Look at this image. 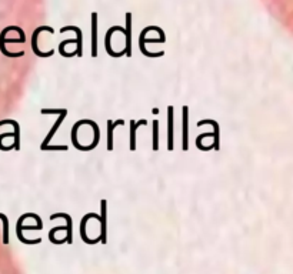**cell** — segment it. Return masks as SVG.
I'll return each instance as SVG.
<instances>
[{"label":"cell","mask_w":293,"mask_h":274,"mask_svg":"<svg viewBox=\"0 0 293 274\" xmlns=\"http://www.w3.org/2000/svg\"><path fill=\"white\" fill-rule=\"evenodd\" d=\"M10 30H16V26H9V27H6L1 33H0V52L6 56V57H21L23 55H24V52H18V53H10L7 49H6V46H4V43H24L26 40H23L21 37L19 39H6V33L7 32H10Z\"/></svg>","instance_id":"1"},{"label":"cell","mask_w":293,"mask_h":274,"mask_svg":"<svg viewBox=\"0 0 293 274\" xmlns=\"http://www.w3.org/2000/svg\"><path fill=\"white\" fill-rule=\"evenodd\" d=\"M40 32H49V33H55V30L52 29V27H49V26H40V27H38L35 32H33V35H32V50H33V53L36 55V56H39V57H52L53 55H55V50H49V52H46V53H42L40 50H39V46H38V37H39V33Z\"/></svg>","instance_id":"2"},{"label":"cell","mask_w":293,"mask_h":274,"mask_svg":"<svg viewBox=\"0 0 293 274\" xmlns=\"http://www.w3.org/2000/svg\"><path fill=\"white\" fill-rule=\"evenodd\" d=\"M115 32H120V33H126V29L125 27H122V26H113V27H110L109 30H107V33H106V39H105V49H106V53L110 56V57H115V59H119V57H122V56H126V52H119V53H116V52H113V49H112V35L115 33Z\"/></svg>","instance_id":"3"},{"label":"cell","mask_w":293,"mask_h":274,"mask_svg":"<svg viewBox=\"0 0 293 274\" xmlns=\"http://www.w3.org/2000/svg\"><path fill=\"white\" fill-rule=\"evenodd\" d=\"M205 125H210L213 127V145H212V150L219 151L220 150V126L216 120L213 119H206V120H199L197 122V127L205 126Z\"/></svg>","instance_id":"4"},{"label":"cell","mask_w":293,"mask_h":274,"mask_svg":"<svg viewBox=\"0 0 293 274\" xmlns=\"http://www.w3.org/2000/svg\"><path fill=\"white\" fill-rule=\"evenodd\" d=\"M182 150H189V106L182 107Z\"/></svg>","instance_id":"5"},{"label":"cell","mask_w":293,"mask_h":274,"mask_svg":"<svg viewBox=\"0 0 293 274\" xmlns=\"http://www.w3.org/2000/svg\"><path fill=\"white\" fill-rule=\"evenodd\" d=\"M175 107L168 106V150L173 151L175 150Z\"/></svg>","instance_id":"6"},{"label":"cell","mask_w":293,"mask_h":274,"mask_svg":"<svg viewBox=\"0 0 293 274\" xmlns=\"http://www.w3.org/2000/svg\"><path fill=\"white\" fill-rule=\"evenodd\" d=\"M66 116H67V109H63V111L59 114V119L56 120V123L53 125V127L50 128V131L47 133V136L44 137V140L42 142V145H40V150H43V151H46V147L50 145V140L53 139V136L56 134V131L59 130V127H60V125L63 123V120L66 119Z\"/></svg>","instance_id":"7"},{"label":"cell","mask_w":293,"mask_h":274,"mask_svg":"<svg viewBox=\"0 0 293 274\" xmlns=\"http://www.w3.org/2000/svg\"><path fill=\"white\" fill-rule=\"evenodd\" d=\"M69 30L76 32V50H75V53H76L78 57H82L83 56V35H82V30L78 26H66V27L60 29V33L69 32Z\"/></svg>","instance_id":"8"},{"label":"cell","mask_w":293,"mask_h":274,"mask_svg":"<svg viewBox=\"0 0 293 274\" xmlns=\"http://www.w3.org/2000/svg\"><path fill=\"white\" fill-rule=\"evenodd\" d=\"M125 52L126 57H132V13H126Z\"/></svg>","instance_id":"9"},{"label":"cell","mask_w":293,"mask_h":274,"mask_svg":"<svg viewBox=\"0 0 293 274\" xmlns=\"http://www.w3.org/2000/svg\"><path fill=\"white\" fill-rule=\"evenodd\" d=\"M92 57H98V13H92Z\"/></svg>","instance_id":"10"},{"label":"cell","mask_w":293,"mask_h":274,"mask_svg":"<svg viewBox=\"0 0 293 274\" xmlns=\"http://www.w3.org/2000/svg\"><path fill=\"white\" fill-rule=\"evenodd\" d=\"M4 125H12L13 128H15V143H13V148L16 150V151H19L20 150V126H19V123L16 122V120H12V119H6V120H0V127L4 126Z\"/></svg>","instance_id":"11"},{"label":"cell","mask_w":293,"mask_h":274,"mask_svg":"<svg viewBox=\"0 0 293 274\" xmlns=\"http://www.w3.org/2000/svg\"><path fill=\"white\" fill-rule=\"evenodd\" d=\"M117 126H125V120L122 119H117L116 122L107 120V150L109 151L113 150V131Z\"/></svg>","instance_id":"12"},{"label":"cell","mask_w":293,"mask_h":274,"mask_svg":"<svg viewBox=\"0 0 293 274\" xmlns=\"http://www.w3.org/2000/svg\"><path fill=\"white\" fill-rule=\"evenodd\" d=\"M140 126H147V120L140 119L139 122L130 120V151L136 150V130Z\"/></svg>","instance_id":"13"},{"label":"cell","mask_w":293,"mask_h":274,"mask_svg":"<svg viewBox=\"0 0 293 274\" xmlns=\"http://www.w3.org/2000/svg\"><path fill=\"white\" fill-rule=\"evenodd\" d=\"M58 217H63V219H66V221H67V227H66V230H67V243H72V219H70V216L69 214H66V213H58V214H52L50 216V220H55V219H58Z\"/></svg>","instance_id":"14"},{"label":"cell","mask_w":293,"mask_h":274,"mask_svg":"<svg viewBox=\"0 0 293 274\" xmlns=\"http://www.w3.org/2000/svg\"><path fill=\"white\" fill-rule=\"evenodd\" d=\"M100 211H102V214H100V217H99V220H100V224H102V241L105 243V233H106V211H107V201H106L105 199H102L100 200Z\"/></svg>","instance_id":"15"},{"label":"cell","mask_w":293,"mask_h":274,"mask_svg":"<svg viewBox=\"0 0 293 274\" xmlns=\"http://www.w3.org/2000/svg\"><path fill=\"white\" fill-rule=\"evenodd\" d=\"M0 220L3 221V244L7 246L9 244V219L6 214L0 213Z\"/></svg>","instance_id":"16"},{"label":"cell","mask_w":293,"mask_h":274,"mask_svg":"<svg viewBox=\"0 0 293 274\" xmlns=\"http://www.w3.org/2000/svg\"><path fill=\"white\" fill-rule=\"evenodd\" d=\"M152 125H153V151H157L159 150V122L155 119Z\"/></svg>","instance_id":"17"},{"label":"cell","mask_w":293,"mask_h":274,"mask_svg":"<svg viewBox=\"0 0 293 274\" xmlns=\"http://www.w3.org/2000/svg\"><path fill=\"white\" fill-rule=\"evenodd\" d=\"M12 136H15V133H1L0 134V150L1 151H10V150H13V145L12 146H3V139L12 137Z\"/></svg>","instance_id":"18"}]
</instances>
